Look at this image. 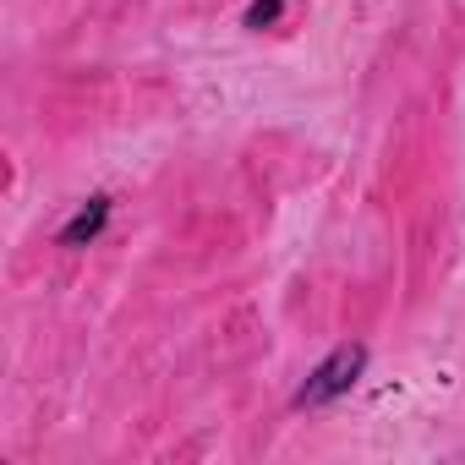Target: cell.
Instances as JSON below:
<instances>
[{"instance_id":"cell-1","label":"cell","mask_w":465,"mask_h":465,"mask_svg":"<svg viewBox=\"0 0 465 465\" xmlns=\"http://www.w3.org/2000/svg\"><path fill=\"white\" fill-rule=\"evenodd\" d=\"M367 345L361 340H345V345H334L307 378H302V389L291 394V405L296 411H323V405H334V400H345L356 383H361V372H367Z\"/></svg>"},{"instance_id":"cell-2","label":"cell","mask_w":465,"mask_h":465,"mask_svg":"<svg viewBox=\"0 0 465 465\" xmlns=\"http://www.w3.org/2000/svg\"><path fill=\"white\" fill-rule=\"evenodd\" d=\"M110 208H115V203H110L104 192H94V197H88V203H83V208L61 224V247H72V252H77V247L99 242V230L110 224Z\"/></svg>"},{"instance_id":"cell-3","label":"cell","mask_w":465,"mask_h":465,"mask_svg":"<svg viewBox=\"0 0 465 465\" xmlns=\"http://www.w3.org/2000/svg\"><path fill=\"white\" fill-rule=\"evenodd\" d=\"M280 17H285V0H252V6H247V28H252V34L274 28Z\"/></svg>"}]
</instances>
